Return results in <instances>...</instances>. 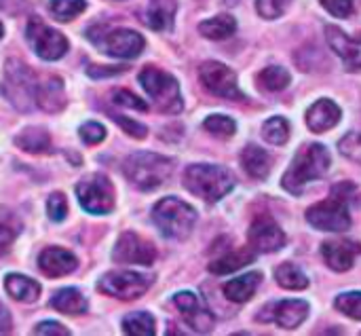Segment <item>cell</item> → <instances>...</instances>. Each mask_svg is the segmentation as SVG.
I'll return each instance as SVG.
<instances>
[{"instance_id": "cell-28", "label": "cell", "mask_w": 361, "mask_h": 336, "mask_svg": "<svg viewBox=\"0 0 361 336\" xmlns=\"http://www.w3.org/2000/svg\"><path fill=\"white\" fill-rule=\"evenodd\" d=\"M51 307L66 316H78L87 311V301L76 288H63L51 299Z\"/></svg>"}, {"instance_id": "cell-4", "label": "cell", "mask_w": 361, "mask_h": 336, "mask_svg": "<svg viewBox=\"0 0 361 336\" xmlns=\"http://www.w3.org/2000/svg\"><path fill=\"white\" fill-rule=\"evenodd\" d=\"M173 161L157 152H133L125 159L123 172L127 180L140 191H154L171 176Z\"/></svg>"}, {"instance_id": "cell-11", "label": "cell", "mask_w": 361, "mask_h": 336, "mask_svg": "<svg viewBox=\"0 0 361 336\" xmlns=\"http://www.w3.org/2000/svg\"><path fill=\"white\" fill-rule=\"evenodd\" d=\"M199 76H201V83L205 85V89L218 97H226V100H243L245 97L237 85V74L220 61H205L199 70Z\"/></svg>"}, {"instance_id": "cell-7", "label": "cell", "mask_w": 361, "mask_h": 336, "mask_svg": "<svg viewBox=\"0 0 361 336\" xmlns=\"http://www.w3.org/2000/svg\"><path fill=\"white\" fill-rule=\"evenodd\" d=\"M76 197L85 212L106 216L114 210V186L104 174H91L76 184Z\"/></svg>"}, {"instance_id": "cell-6", "label": "cell", "mask_w": 361, "mask_h": 336, "mask_svg": "<svg viewBox=\"0 0 361 336\" xmlns=\"http://www.w3.org/2000/svg\"><path fill=\"white\" fill-rule=\"evenodd\" d=\"M140 85L144 87V91L157 106V110H161L165 114H178L184 110L180 85L171 74H167L159 68L146 66L140 72Z\"/></svg>"}, {"instance_id": "cell-18", "label": "cell", "mask_w": 361, "mask_h": 336, "mask_svg": "<svg viewBox=\"0 0 361 336\" xmlns=\"http://www.w3.org/2000/svg\"><path fill=\"white\" fill-rule=\"evenodd\" d=\"M341 108L336 102L328 100V97H322L317 100L309 110H307V125L311 131L315 133H324V131H330L332 127L338 125L341 121Z\"/></svg>"}, {"instance_id": "cell-2", "label": "cell", "mask_w": 361, "mask_h": 336, "mask_svg": "<svg viewBox=\"0 0 361 336\" xmlns=\"http://www.w3.org/2000/svg\"><path fill=\"white\" fill-rule=\"evenodd\" d=\"M330 165H332V159L324 144H307L294 157L292 165L288 167V172L281 180V186L288 193L298 195V193H302V188L309 182L324 178L328 174Z\"/></svg>"}, {"instance_id": "cell-36", "label": "cell", "mask_w": 361, "mask_h": 336, "mask_svg": "<svg viewBox=\"0 0 361 336\" xmlns=\"http://www.w3.org/2000/svg\"><path fill=\"white\" fill-rule=\"evenodd\" d=\"M203 127H205V131H209V133H214L218 138H231L237 131L235 121L231 116H226V114H212V116H207L203 121Z\"/></svg>"}, {"instance_id": "cell-45", "label": "cell", "mask_w": 361, "mask_h": 336, "mask_svg": "<svg viewBox=\"0 0 361 336\" xmlns=\"http://www.w3.org/2000/svg\"><path fill=\"white\" fill-rule=\"evenodd\" d=\"M34 335L44 336V335H57V336H70V330L63 328L59 322H42L34 328Z\"/></svg>"}, {"instance_id": "cell-19", "label": "cell", "mask_w": 361, "mask_h": 336, "mask_svg": "<svg viewBox=\"0 0 361 336\" xmlns=\"http://www.w3.org/2000/svg\"><path fill=\"white\" fill-rule=\"evenodd\" d=\"M38 267L49 275V277H61L72 271H76L78 260L72 252L63 248H47L38 256Z\"/></svg>"}, {"instance_id": "cell-29", "label": "cell", "mask_w": 361, "mask_h": 336, "mask_svg": "<svg viewBox=\"0 0 361 336\" xmlns=\"http://www.w3.org/2000/svg\"><path fill=\"white\" fill-rule=\"evenodd\" d=\"M237 30V21L233 15H218L212 19H205L203 23H199V32L209 38V40H224L228 36H233Z\"/></svg>"}, {"instance_id": "cell-25", "label": "cell", "mask_w": 361, "mask_h": 336, "mask_svg": "<svg viewBox=\"0 0 361 336\" xmlns=\"http://www.w3.org/2000/svg\"><path fill=\"white\" fill-rule=\"evenodd\" d=\"M4 290L11 299H15L19 303H34L40 296L38 282H34L25 275H17V273H11L4 277Z\"/></svg>"}, {"instance_id": "cell-21", "label": "cell", "mask_w": 361, "mask_h": 336, "mask_svg": "<svg viewBox=\"0 0 361 336\" xmlns=\"http://www.w3.org/2000/svg\"><path fill=\"white\" fill-rule=\"evenodd\" d=\"M273 320L281 328H298L309 318V303L307 301H281L277 305H271Z\"/></svg>"}, {"instance_id": "cell-33", "label": "cell", "mask_w": 361, "mask_h": 336, "mask_svg": "<svg viewBox=\"0 0 361 336\" xmlns=\"http://www.w3.org/2000/svg\"><path fill=\"white\" fill-rule=\"evenodd\" d=\"M290 80H292L290 72L286 68H281V66H269L258 76L260 87L267 89V91H283L290 85Z\"/></svg>"}, {"instance_id": "cell-14", "label": "cell", "mask_w": 361, "mask_h": 336, "mask_svg": "<svg viewBox=\"0 0 361 336\" xmlns=\"http://www.w3.org/2000/svg\"><path fill=\"white\" fill-rule=\"evenodd\" d=\"M247 237L256 252H277L286 246V233L271 216L254 218Z\"/></svg>"}, {"instance_id": "cell-34", "label": "cell", "mask_w": 361, "mask_h": 336, "mask_svg": "<svg viewBox=\"0 0 361 336\" xmlns=\"http://www.w3.org/2000/svg\"><path fill=\"white\" fill-rule=\"evenodd\" d=\"M262 138L269 144L275 146H283L290 138V123L283 116H271L264 125H262Z\"/></svg>"}, {"instance_id": "cell-43", "label": "cell", "mask_w": 361, "mask_h": 336, "mask_svg": "<svg viewBox=\"0 0 361 336\" xmlns=\"http://www.w3.org/2000/svg\"><path fill=\"white\" fill-rule=\"evenodd\" d=\"M322 6L334 17H349L353 13V0H319Z\"/></svg>"}, {"instance_id": "cell-10", "label": "cell", "mask_w": 361, "mask_h": 336, "mask_svg": "<svg viewBox=\"0 0 361 336\" xmlns=\"http://www.w3.org/2000/svg\"><path fill=\"white\" fill-rule=\"evenodd\" d=\"M27 40H30V47L34 49V53L40 57V59H47V61H55V59H61L66 53H68V40L61 32L49 28L44 21H40L38 17L30 19L27 23Z\"/></svg>"}, {"instance_id": "cell-31", "label": "cell", "mask_w": 361, "mask_h": 336, "mask_svg": "<svg viewBox=\"0 0 361 336\" xmlns=\"http://www.w3.org/2000/svg\"><path fill=\"white\" fill-rule=\"evenodd\" d=\"M275 280L281 288L286 290H305L309 286V280L307 275L292 263H283L277 267V273H275Z\"/></svg>"}, {"instance_id": "cell-22", "label": "cell", "mask_w": 361, "mask_h": 336, "mask_svg": "<svg viewBox=\"0 0 361 336\" xmlns=\"http://www.w3.org/2000/svg\"><path fill=\"white\" fill-rule=\"evenodd\" d=\"M176 11H178L176 0H150V4L146 8V15H144L146 25L157 30V32L169 30L173 25Z\"/></svg>"}, {"instance_id": "cell-35", "label": "cell", "mask_w": 361, "mask_h": 336, "mask_svg": "<svg viewBox=\"0 0 361 336\" xmlns=\"http://www.w3.org/2000/svg\"><path fill=\"white\" fill-rule=\"evenodd\" d=\"M87 8L85 0H51L49 11L57 21H72Z\"/></svg>"}, {"instance_id": "cell-24", "label": "cell", "mask_w": 361, "mask_h": 336, "mask_svg": "<svg viewBox=\"0 0 361 336\" xmlns=\"http://www.w3.org/2000/svg\"><path fill=\"white\" fill-rule=\"evenodd\" d=\"M262 280H264V277H262L260 271L245 273V275H241V277L228 282V284L224 286V294H226V299L233 301V303H245V301H250V299L256 294V290H258V286L262 284Z\"/></svg>"}, {"instance_id": "cell-39", "label": "cell", "mask_w": 361, "mask_h": 336, "mask_svg": "<svg viewBox=\"0 0 361 336\" xmlns=\"http://www.w3.org/2000/svg\"><path fill=\"white\" fill-rule=\"evenodd\" d=\"M292 0H256V8L264 19H277L286 13Z\"/></svg>"}, {"instance_id": "cell-5", "label": "cell", "mask_w": 361, "mask_h": 336, "mask_svg": "<svg viewBox=\"0 0 361 336\" xmlns=\"http://www.w3.org/2000/svg\"><path fill=\"white\" fill-rule=\"evenodd\" d=\"M152 220L163 237L182 241L192 233L197 224V212L178 197H165L152 208Z\"/></svg>"}, {"instance_id": "cell-1", "label": "cell", "mask_w": 361, "mask_h": 336, "mask_svg": "<svg viewBox=\"0 0 361 336\" xmlns=\"http://www.w3.org/2000/svg\"><path fill=\"white\" fill-rule=\"evenodd\" d=\"M355 193L353 182H341L332 188L330 197L319 201L317 205L307 210V222L319 231L343 233L351 227V214L347 208V199Z\"/></svg>"}, {"instance_id": "cell-32", "label": "cell", "mask_w": 361, "mask_h": 336, "mask_svg": "<svg viewBox=\"0 0 361 336\" xmlns=\"http://www.w3.org/2000/svg\"><path fill=\"white\" fill-rule=\"evenodd\" d=\"M125 335L131 336H152L154 335V318L146 311H135L125 316L123 320Z\"/></svg>"}, {"instance_id": "cell-38", "label": "cell", "mask_w": 361, "mask_h": 336, "mask_svg": "<svg viewBox=\"0 0 361 336\" xmlns=\"http://www.w3.org/2000/svg\"><path fill=\"white\" fill-rule=\"evenodd\" d=\"M338 150H341L347 159H351V161H355V163H360L361 165V131H351V133H347V136L338 142Z\"/></svg>"}, {"instance_id": "cell-13", "label": "cell", "mask_w": 361, "mask_h": 336, "mask_svg": "<svg viewBox=\"0 0 361 336\" xmlns=\"http://www.w3.org/2000/svg\"><path fill=\"white\" fill-rule=\"evenodd\" d=\"M144 36L137 34L135 30H127V28H118V30H110L104 34L102 42H97V47L112 57L118 59H133L144 51Z\"/></svg>"}, {"instance_id": "cell-9", "label": "cell", "mask_w": 361, "mask_h": 336, "mask_svg": "<svg viewBox=\"0 0 361 336\" xmlns=\"http://www.w3.org/2000/svg\"><path fill=\"white\" fill-rule=\"evenodd\" d=\"M154 282V275H144V273H135V271H112L106 273L99 280V292L118 299V301H133L140 299L150 284Z\"/></svg>"}, {"instance_id": "cell-42", "label": "cell", "mask_w": 361, "mask_h": 336, "mask_svg": "<svg viewBox=\"0 0 361 336\" xmlns=\"http://www.w3.org/2000/svg\"><path fill=\"white\" fill-rule=\"evenodd\" d=\"M112 102H114L116 106H125V108H133V110H142V112L148 110V106H146L135 93H131V91H127V89L114 91V93H112Z\"/></svg>"}, {"instance_id": "cell-3", "label": "cell", "mask_w": 361, "mask_h": 336, "mask_svg": "<svg viewBox=\"0 0 361 336\" xmlns=\"http://www.w3.org/2000/svg\"><path fill=\"white\" fill-rule=\"evenodd\" d=\"M235 176L231 169L222 165L197 163L186 167L184 172V186L199 199L207 203H216L226 197L235 188Z\"/></svg>"}, {"instance_id": "cell-46", "label": "cell", "mask_w": 361, "mask_h": 336, "mask_svg": "<svg viewBox=\"0 0 361 336\" xmlns=\"http://www.w3.org/2000/svg\"><path fill=\"white\" fill-rule=\"evenodd\" d=\"M123 70H127V68H121V66H104V68H99V66H89L87 74H89V76H93V78H104V76L121 74Z\"/></svg>"}, {"instance_id": "cell-48", "label": "cell", "mask_w": 361, "mask_h": 336, "mask_svg": "<svg viewBox=\"0 0 361 336\" xmlns=\"http://www.w3.org/2000/svg\"><path fill=\"white\" fill-rule=\"evenodd\" d=\"M2 34H4V28H2V23H0V38H2Z\"/></svg>"}, {"instance_id": "cell-40", "label": "cell", "mask_w": 361, "mask_h": 336, "mask_svg": "<svg viewBox=\"0 0 361 336\" xmlns=\"http://www.w3.org/2000/svg\"><path fill=\"white\" fill-rule=\"evenodd\" d=\"M78 136L85 144H99L104 142L106 138V127L102 123H95V121H89L85 125H80L78 129Z\"/></svg>"}, {"instance_id": "cell-23", "label": "cell", "mask_w": 361, "mask_h": 336, "mask_svg": "<svg viewBox=\"0 0 361 336\" xmlns=\"http://www.w3.org/2000/svg\"><path fill=\"white\" fill-rule=\"evenodd\" d=\"M241 165H243V169H245L252 178L262 180V178H267V176L271 174L273 157H271L267 150H262L260 146L250 144V146H245L243 152H241Z\"/></svg>"}, {"instance_id": "cell-8", "label": "cell", "mask_w": 361, "mask_h": 336, "mask_svg": "<svg viewBox=\"0 0 361 336\" xmlns=\"http://www.w3.org/2000/svg\"><path fill=\"white\" fill-rule=\"evenodd\" d=\"M2 91L13 102L15 108L30 110L27 104L36 102V78L30 72V68L23 66L21 61H8L4 83H2Z\"/></svg>"}, {"instance_id": "cell-16", "label": "cell", "mask_w": 361, "mask_h": 336, "mask_svg": "<svg viewBox=\"0 0 361 336\" xmlns=\"http://www.w3.org/2000/svg\"><path fill=\"white\" fill-rule=\"evenodd\" d=\"M360 254L361 244L353 241V239H330L322 246V256H324L326 265L336 273L349 271L355 265Z\"/></svg>"}, {"instance_id": "cell-26", "label": "cell", "mask_w": 361, "mask_h": 336, "mask_svg": "<svg viewBox=\"0 0 361 336\" xmlns=\"http://www.w3.org/2000/svg\"><path fill=\"white\" fill-rule=\"evenodd\" d=\"M256 256L252 250H235V252H226L222 256H218L216 260L209 263V273L214 275H226V273H235L239 269H243L245 265L254 263Z\"/></svg>"}, {"instance_id": "cell-17", "label": "cell", "mask_w": 361, "mask_h": 336, "mask_svg": "<svg viewBox=\"0 0 361 336\" xmlns=\"http://www.w3.org/2000/svg\"><path fill=\"white\" fill-rule=\"evenodd\" d=\"M326 36H328L330 49L343 59V64L349 72L361 70V38H353V36L345 34L336 25H328Z\"/></svg>"}, {"instance_id": "cell-15", "label": "cell", "mask_w": 361, "mask_h": 336, "mask_svg": "<svg viewBox=\"0 0 361 336\" xmlns=\"http://www.w3.org/2000/svg\"><path fill=\"white\" fill-rule=\"evenodd\" d=\"M173 305L184 316L186 324L195 332H209L214 328V316L209 313V309L205 305H201L197 294H192V292H178L173 296Z\"/></svg>"}, {"instance_id": "cell-37", "label": "cell", "mask_w": 361, "mask_h": 336, "mask_svg": "<svg viewBox=\"0 0 361 336\" xmlns=\"http://www.w3.org/2000/svg\"><path fill=\"white\" fill-rule=\"evenodd\" d=\"M334 307L343 316H347V318L361 320V292H345V294H338L336 301H334Z\"/></svg>"}, {"instance_id": "cell-12", "label": "cell", "mask_w": 361, "mask_h": 336, "mask_svg": "<svg viewBox=\"0 0 361 336\" xmlns=\"http://www.w3.org/2000/svg\"><path fill=\"white\" fill-rule=\"evenodd\" d=\"M112 258L123 265H152L157 260V248L135 233H123L114 244Z\"/></svg>"}, {"instance_id": "cell-20", "label": "cell", "mask_w": 361, "mask_h": 336, "mask_svg": "<svg viewBox=\"0 0 361 336\" xmlns=\"http://www.w3.org/2000/svg\"><path fill=\"white\" fill-rule=\"evenodd\" d=\"M36 104L44 112H59L66 106V91L61 78L51 76L36 85Z\"/></svg>"}, {"instance_id": "cell-44", "label": "cell", "mask_w": 361, "mask_h": 336, "mask_svg": "<svg viewBox=\"0 0 361 336\" xmlns=\"http://www.w3.org/2000/svg\"><path fill=\"white\" fill-rule=\"evenodd\" d=\"M114 121H116L129 136H133V138H146V133H148V129H146L144 125H140V123H135V121H131V119H127V116L116 114Z\"/></svg>"}, {"instance_id": "cell-30", "label": "cell", "mask_w": 361, "mask_h": 336, "mask_svg": "<svg viewBox=\"0 0 361 336\" xmlns=\"http://www.w3.org/2000/svg\"><path fill=\"white\" fill-rule=\"evenodd\" d=\"M19 233H21L19 218L8 208H0V256L11 250Z\"/></svg>"}, {"instance_id": "cell-27", "label": "cell", "mask_w": 361, "mask_h": 336, "mask_svg": "<svg viewBox=\"0 0 361 336\" xmlns=\"http://www.w3.org/2000/svg\"><path fill=\"white\" fill-rule=\"evenodd\" d=\"M15 144L25 152L38 155V152H47L51 148V136L42 127H25L21 133H17Z\"/></svg>"}, {"instance_id": "cell-41", "label": "cell", "mask_w": 361, "mask_h": 336, "mask_svg": "<svg viewBox=\"0 0 361 336\" xmlns=\"http://www.w3.org/2000/svg\"><path fill=\"white\" fill-rule=\"evenodd\" d=\"M47 214L53 222H61L68 216V201L61 193H53L47 201Z\"/></svg>"}, {"instance_id": "cell-47", "label": "cell", "mask_w": 361, "mask_h": 336, "mask_svg": "<svg viewBox=\"0 0 361 336\" xmlns=\"http://www.w3.org/2000/svg\"><path fill=\"white\" fill-rule=\"evenodd\" d=\"M6 332H11V313L0 303V335H6Z\"/></svg>"}]
</instances>
